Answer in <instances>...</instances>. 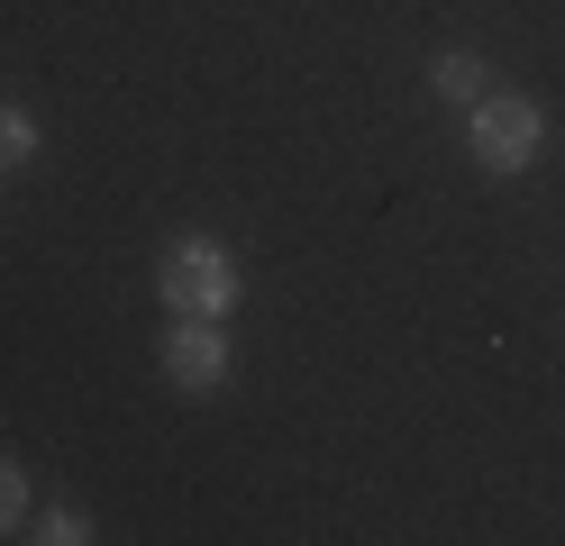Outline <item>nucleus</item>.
Listing matches in <instances>:
<instances>
[{"instance_id":"nucleus-3","label":"nucleus","mask_w":565,"mask_h":546,"mask_svg":"<svg viewBox=\"0 0 565 546\" xmlns=\"http://www.w3.org/2000/svg\"><path fill=\"white\" fill-rule=\"evenodd\" d=\"M164 383L192 400L220 392L228 383V319H173L164 328Z\"/></svg>"},{"instance_id":"nucleus-7","label":"nucleus","mask_w":565,"mask_h":546,"mask_svg":"<svg viewBox=\"0 0 565 546\" xmlns=\"http://www.w3.org/2000/svg\"><path fill=\"white\" fill-rule=\"evenodd\" d=\"M19 520H28V473H19V456H0V537Z\"/></svg>"},{"instance_id":"nucleus-5","label":"nucleus","mask_w":565,"mask_h":546,"mask_svg":"<svg viewBox=\"0 0 565 546\" xmlns=\"http://www.w3.org/2000/svg\"><path fill=\"white\" fill-rule=\"evenodd\" d=\"M38 146H46V128H38V109L0 100V173H28V164H38Z\"/></svg>"},{"instance_id":"nucleus-6","label":"nucleus","mask_w":565,"mask_h":546,"mask_svg":"<svg viewBox=\"0 0 565 546\" xmlns=\"http://www.w3.org/2000/svg\"><path fill=\"white\" fill-rule=\"evenodd\" d=\"M28 537H46V546H92L100 528H92V510H74V501H55V510H46V520L28 528Z\"/></svg>"},{"instance_id":"nucleus-2","label":"nucleus","mask_w":565,"mask_h":546,"mask_svg":"<svg viewBox=\"0 0 565 546\" xmlns=\"http://www.w3.org/2000/svg\"><path fill=\"white\" fill-rule=\"evenodd\" d=\"M466 146H475L483 173H529V164H539V146H547V109L529 100V92H502V83H492V92L466 109Z\"/></svg>"},{"instance_id":"nucleus-4","label":"nucleus","mask_w":565,"mask_h":546,"mask_svg":"<svg viewBox=\"0 0 565 546\" xmlns=\"http://www.w3.org/2000/svg\"><path fill=\"white\" fill-rule=\"evenodd\" d=\"M429 92L456 100V109H475V100L492 92V64H483L475 46H438V55H429Z\"/></svg>"},{"instance_id":"nucleus-1","label":"nucleus","mask_w":565,"mask_h":546,"mask_svg":"<svg viewBox=\"0 0 565 546\" xmlns=\"http://www.w3.org/2000/svg\"><path fill=\"white\" fill-rule=\"evenodd\" d=\"M237 291H246V274H237V255L220 237H173L164 265H156V301L173 319H228Z\"/></svg>"}]
</instances>
